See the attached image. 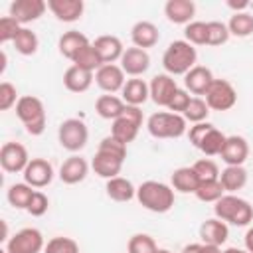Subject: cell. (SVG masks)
I'll return each mask as SVG.
<instances>
[{
	"label": "cell",
	"mask_w": 253,
	"mask_h": 253,
	"mask_svg": "<svg viewBox=\"0 0 253 253\" xmlns=\"http://www.w3.org/2000/svg\"><path fill=\"white\" fill-rule=\"evenodd\" d=\"M204 99L211 111H229L237 103V91L227 79H213Z\"/></svg>",
	"instance_id": "9c48e42d"
},
{
	"label": "cell",
	"mask_w": 253,
	"mask_h": 253,
	"mask_svg": "<svg viewBox=\"0 0 253 253\" xmlns=\"http://www.w3.org/2000/svg\"><path fill=\"white\" fill-rule=\"evenodd\" d=\"M22 28H24V26H20L12 16H4V18H0V43L14 42Z\"/></svg>",
	"instance_id": "ee69618b"
},
{
	"label": "cell",
	"mask_w": 253,
	"mask_h": 253,
	"mask_svg": "<svg viewBox=\"0 0 253 253\" xmlns=\"http://www.w3.org/2000/svg\"><path fill=\"white\" fill-rule=\"evenodd\" d=\"M95 83L99 85L101 91L113 95L117 91H123L126 79H125V71L121 69V65L117 63H105L95 71Z\"/></svg>",
	"instance_id": "4fadbf2b"
},
{
	"label": "cell",
	"mask_w": 253,
	"mask_h": 253,
	"mask_svg": "<svg viewBox=\"0 0 253 253\" xmlns=\"http://www.w3.org/2000/svg\"><path fill=\"white\" fill-rule=\"evenodd\" d=\"M136 200L152 213H166L174 206V188L158 180H146L136 188Z\"/></svg>",
	"instance_id": "6da1fadb"
},
{
	"label": "cell",
	"mask_w": 253,
	"mask_h": 253,
	"mask_svg": "<svg viewBox=\"0 0 253 253\" xmlns=\"http://www.w3.org/2000/svg\"><path fill=\"white\" fill-rule=\"evenodd\" d=\"M158 245L148 233H134L126 241V253H156Z\"/></svg>",
	"instance_id": "ab89813d"
},
{
	"label": "cell",
	"mask_w": 253,
	"mask_h": 253,
	"mask_svg": "<svg viewBox=\"0 0 253 253\" xmlns=\"http://www.w3.org/2000/svg\"><path fill=\"white\" fill-rule=\"evenodd\" d=\"M156 253H172V251H168V249H162V247H158V249H156Z\"/></svg>",
	"instance_id": "11a10c76"
},
{
	"label": "cell",
	"mask_w": 253,
	"mask_h": 253,
	"mask_svg": "<svg viewBox=\"0 0 253 253\" xmlns=\"http://www.w3.org/2000/svg\"><path fill=\"white\" fill-rule=\"evenodd\" d=\"M87 174H89V162L83 156H77V154H71L59 166V180L67 186L83 182L87 178Z\"/></svg>",
	"instance_id": "2e32d148"
},
{
	"label": "cell",
	"mask_w": 253,
	"mask_h": 253,
	"mask_svg": "<svg viewBox=\"0 0 253 253\" xmlns=\"http://www.w3.org/2000/svg\"><path fill=\"white\" fill-rule=\"evenodd\" d=\"M105 192L113 202H130L132 198H136V188L128 178L117 176L107 180L105 184Z\"/></svg>",
	"instance_id": "f1b7e54d"
},
{
	"label": "cell",
	"mask_w": 253,
	"mask_h": 253,
	"mask_svg": "<svg viewBox=\"0 0 253 253\" xmlns=\"http://www.w3.org/2000/svg\"><path fill=\"white\" fill-rule=\"evenodd\" d=\"M18 89L10 81L0 83V111H10L18 103Z\"/></svg>",
	"instance_id": "f6af8a7d"
},
{
	"label": "cell",
	"mask_w": 253,
	"mask_h": 253,
	"mask_svg": "<svg viewBox=\"0 0 253 253\" xmlns=\"http://www.w3.org/2000/svg\"><path fill=\"white\" fill-rule=\"evenodd\" d=\"M47 10V2L43 0H14L10 4L8 16H12L20 26L26 28V24H32L40 20Z\"/></svg>",
	"instance_id": "8fae6325"
},
{
	"label": "cell",
	"mask_w": 253,
	"mask_h": 253,
	"mask_svg": "<svg viewBox=\"0 0 253 253\" xmlns=\"http://www.w3.org/2000/svg\"><path fill=\"white\" fill-rule=\"evenodd\" d=\"M225 138H227V136H225L219 128L211 126V128L208 130V134L202 138V142H200L198 150H202L206 156H219V154H221V150H223Z\"/></svg>",
	"instance_id": "d6a6232c"
},
{
	"label": "cell",
	"mask_w": 253,
	"mask_h": 253,
	"mask_svg": "<svg viewBox=\"0 0 253 253\" xmlns=\"http://www.w3.org/2000/svg\"><path fill=\"white\" fill-rule=\"evenodd\" d=\"M16 117L26 126L28 134H32V136L43 134L45 125H47V117H45V107H43L40 97L22 95L16 103Z\"/></svg>",
	"instance_id": "277c9868"
},
{
	"label": "cell",
	"mask_w": 253,
	"mask_h": 253,
	"mask_svg": "<svg viewBox=\"0 0 253 253\" xmlns=\"http://www.w3.org/2000/svg\"><path fill=\"white\" fill-rule=\"evenodd\" d=\"M30 160L32 158H30L26 146L20 142H4L0 148V166L4 172H10V174L24 172L26 166L30 164Z\"/></svg>",
	"instance_id": "30bf717a"
},
{
	"label": "cell",
	"mask_w": 253,
	"mask_h": 253,
	"mask_svg": "<svg viewBox=\"0 0 253 253\" xmlns=\"http://www.w3.org/2000/svg\"><path fill=\"white\" fill-rule=\"evenodd\" d=\"M125 107H126V103L123 101V97L109 95V93L97 97V101H95V111H97V115H99L101 119L111 121V123L117 121V119L123 115Z\"/></svg>",
	"instance_id": "4316f807"
},
{
	"label": "cell",
	"mask_w": 253,
	"mask_h": 253,
	"mask_svg": "<svg viewBox=\"0 0 253 253\" xmlns=\"http://www.w3.org/2000/svg\"><path fill=\"white\" fill-rule=\"evenodd\" d=\"M142 121H144V115L140 111V107H132V105H126L123 115L113 121L111 125V136L117 138L119 142L123 144H128L136 138L140 126H142Z\"/></svg>",
	"instance_id": "8992f818"
},
{
	"label": "cell",
	"mask_w": 253,
	"mask_h": 253,
	"mask_svg": "<svg viewBox=\"0 0 253 253\" xmlns=\"http://www.w3.org/2000/svg\"><path fill=\"white\" fill-rule=\"evenodd\" d=\"M208 115H210V107H208L206 99H202V97H192V101H190V105H188V109L184 111L182 117H184L188 123L198 125V123L208 121Z\"/></svg>",
	"instance_id": "74e56055"
},
{
	"label": "cell",
	"mask_w": 253,
	"mask_h": 253,
	"mask_svg": "<svg viewBox=\"0 0 253 253\" xmlns=\"http://www.w3.org/2000/svg\"><path fill=\"white\" fill-rule=\"evenodd\" d=\"M71 63L77 65V67H81V69H87V71H91V73H95V71L103 65L101 57L97 55V51H95V47H93V42L87 43L85 47H81V49L75 53V57L71 59Z\"/></svg>",
	"instance_id": "836d02e7"
},
{
	"label": "cell",
	"mask_w": 253,
	"mask_h": 253,
	"mask_svg": "<svg viewBox=\"0 0 253 253\" xmlns=\"http://www.w3.org/2000/svg\"><path fill=\"white\" fill-rule=\"evenodd\" d=\"M170 184L180 194H196V190L200 186V178L192 166H182V168H176L172 172Z\"/></svg>",
	"instance_id": "83f0119b"
},
{
	"label": "cell",
	"mask_w": 253,
	"mask_h": 253,
	"mask_svg": "<svg viewBox=\"0 0 253 253\" xmlns=\"http://www.w3.org/2000/svg\"><path fill=\"white\" fill-rule=\"evenodd\" d=\"M213 125L211 123H208V121H204V123H198V125H192L190 128H188V138H190V142H192V146H200V142H202V138L208 134V130L211 128Z\"/></svg>",
	"instance_id": "681fc988"
},
{
	"label": "cell",
	"mask_w": 253,
	"mask_h": 253,
	"mask_svg": "<svg viewBox=\"0 0 253 253\" xmlns=\"http://www.w3.org/2000/svg\"><path fill=\"white\" fill-rule=\"evenodd\" d=\"M198 253H223L221 247L217 245H208V243H200V251Z\"/></svg>",
	"instance_id": "816d5d0a"
},
{
	"label": "cell",
	"mask_w": 253,
	"mask_h": 253,
	"mask_svg": "<svg viewBox=\"0 0 253 253\" xmlns=\"http://www.w3.org/2000/svg\"><path fill=\"white\" fill-rule=\"evenodd\" d=\"M243 241H245V249H247L249 253H253V225H251V227L245 231Z\"/></svg>",
	"instance_id": "f907efd6"
},
{
	"label": "cell",
	"mask_w": 253,
	"mask_h": 253,
	"mask_svg": "<svg viewBox=\"0 0 253 253\" xmlns=\"http://www.w3.org/2000/svg\"><path fill=\"white\" fill-rule=\"evenodd\" d=\"M164 16L172 24L188 26L196 16V4L192 0H168L164 4Z\"/></svg>",
	"instance_id": "cb8c5ba5"
},
{
	"label": "cell",
	"mask_w": 253,
	"mask_h": 253,
	"mask_svg": "<svg viewBox=\"0 0 253 253\" xmlns=\"http://www.w3.org/2000/svg\"><path fill=\"white\" fill-rule=\"evenodd\" d=\"M93 47H95L97 55L101 57L103 65H105V63L121 61V57H123V53H125V45H123V42H121L117 36H111V34L99 36V38L93 42Z\"/></svg>",
	"instance_id": "ffe728a7"
},
{
	"label": "cell",
	"mask_w": 253,
	"mask_h": 253,
	"mask_svg": "<svg viewBox=\"0 0 253 253\" xmlns=\"http://www.w3.org/2000/svg\"><path fill=\"white\" fill-rule=\"evenodd\" d=\"M158 40H160V32L148 20H140L130 28V42L134 47L148 49V47H154L158 43Z\"/></svg>",
	"instance_id": "7402d4cb"
},
{
	"label": "cell",
	"mask_w": 253,
	"mask_h": 253,
	"mask_svg": "<svg viewBox=\"0 0 253 253\" xmlns=\"http://www.w3.org/2000/svg\"><path fill=\"white\" fill-rule=\"evenodd\" d=\"M34 188L32 186H28L26 182H20V184H12L10 188H8V192H6V200H8V204L12 206V208H16V210H26L28 208V204H30V200H32V196H34Z\"/></svg>",
	"instance_id": "1f68e13d"
},
{
	"label": "cell",
	"mask_w": 253,
	"mask_h": 253,
	"mask_svg": "<svg viewBox=\"0 0 253 253\" xmlns=\"http://www.w3.org/2000/svg\"><path fill=\"white\" fill-rule=\"evenodd\" d=\"M57 140L67 152H79L89 140V128L81 119H65L57 128Z\"/></svg>",
	"instance_id": "52a82bcc"
},
{
	"label": "cell",
	"mask_w": 253,
	"mask_h": 253,
	"mask_svg": "<svg viewBox=\"0 0 253 253\" xmlns=\"http://www.w3.org/2000/svg\"><path fill=\"white\" fill-rule=\"evenodd\" d=\"M223 194H225V190H223L221 182H219V180H210V182H200V186H198V190H196L194 196H196L200 202L215 204Z\"/></svg>",
	"instance_id": "8d00e7d4"
},
{
	"label": "cell",
	"mask_w": 253,
	"mask_h": 253,
	"mask_svg": "<svg viewBox=\"0 0 253 253\" xmlns=\"http://www.w3.org/2000/svg\"><path fill=\"white\" fill-rule=\"evenodd\" d=\"M45 241L38 227H22L4 245L6 253H42Z\"/></svg>",
	"instance_id": "ba28073f"
},
{
	"label": "cell",
	"mask_w": 253,
	"mask_h": 253,
	"mask_svg": "<svg viewBox=\"0 0 253 253\" xmlns=\"http://www.w3.org/2000/svg\"><path fill=\"white\" fill-rule=\"evenodd\" d=\"M213 213L217 219L237 227H245L253 221V206L235 194H223L213 204Z\"/></svg>",
	"instance_id": "3957f363"
},
{
	"label": "cell",
	"mask_w": 253,
	"mask_h": 253,
	"mask_svg": "<svg viewBox=\"0 0 253 253\" xmlns=\"http://www.w3.org/2000/svg\"><path fill=\"white\" fill-rule=\"evenodd\" d=\"M123 164H125L123 158H119L115 154H109V152H103V150H97L93 160H91L93 172L99 178H105V180L117 178L121 174V170H123Z\"/></svg>",
	"instance_id": "d6986e66"
},
{
	"label": "cell",
	"mask_w": 253,
	"mask_h": 253,
	"mask_svg": "<svg viewBox=\"0 0 253 253\" xmlns=\"http://www.w3.org/2000/svg\"><path fill=\"white\" fill-rule=\"evenodd\" d=\"M43 253H79V243L73 237L57 235L45 243Z\"/></svg>",
	"instance_id": "60d3db41"
},
{
	"label": "cell",
	"mask_w": 253,
	"mask_h": 253,
	"mask_svg": "<svg viewBox=\"0 0 253 253\" xmlns=\"http://www.w3.org/2000/svg\"><path fill=\"white\" fill-rule=\"evenodd\" d=\"M184 38L192 45H208V22L192 20L184 28Z\"/></svg>",
	"instance_id": "f35d334b"
},
{
	"label": "cell",
	"mask_w": 253,
	"mask_h": 253,
	"mask_svg": "<svg viewBox=\"0 0 253 253\" xmlns=\"http://www.w3.org/2000/svg\"><path fill=\"white\" fill-rule=\"evenodd\" d=\"M121 95H123V101H125L126 105L140 107V105H144V103L150 99V87H148V83H146L144 79H140V77H130V79H126V83H125Z\"/></svg>",
	"instance_id": "d4e9b609"
},
{
	"label": "cell",
	"mask_w": 253,
	"mask_h": 253,
	"mask_svg": "<svg viewBox=\"0 0 253 253\" xmlns=\"http://www.w3.org/2000/svg\"><path fill=\"white\" fill-rule=\"evenodd\" d=\"M219 156L225 162V166H243V162L249 156V144L243 136L231 134L225 138V144Z\"/></svg>",
	"instance_id": "ac0fdd59"
},
{
	"label": "cell",
	"mask_w": 253,
	"mask_h": 253,
	"mask_svg": "<svg viewBox=\"0 0 253 253\" xmlns=\"http://www.w3.org/2000/svg\"><path fill=\"white\" fill-rule=\"evenodd\" d=\"M200 251V243H190V245H186L180 253H198Z\"/></svg>",
	"instance_id": "f5cc1de1"
},
{
	"label": "cell",
	"mask_w": 253,
	"mask_h": 253,
	"mask_svg": "<svg viewBox=\"0 0 253 253\" xmlns=\"http://www.w3.org/2000/svg\"><path fill=\"white\" fill-rule=\"evenodd\" d=\"M150 87V99L158 105V107H168L174 93L178 91V85H176V79L168 73H158L150 79L148 83Z\"/></svg>",
	"instance_id": "5bb4252c"
},
{
	"label": "cell",
	"mask_w": 253,
	"mask_h": 253,
	"mask_svg": "<svg viewBox=\"0 0 253 253\" xmlns=\"http://www.w3.org/2000/svg\"><path fill=\"white\" fill-rule=\"evenodd\" d=\"M47 208H49V198L42 190H36L32 200H30V204H28V208H26V211L32 217H42L47 211Z\"/></svg>",
	"instance_id": "bcb514c9"
},
{
	"label": "cell",
	"mask_w": 253,
	"mask_h": 253,
	"mask_svg": "<svg viewBox=\"0 0 253 253\" xmlns=\"http://www.w3.org/2000/svg\"><path fill=\"white\" fill-rule=\"evenodd\" d=\"M97 150H103V152H109V154H115V156H119V158H126V144H123V142H119L117 138H113L111 134L109 136H105V138H101V142H99V148Z\"/></svg>",
	"instance_id": "7dc6e473"
},
{
	"label": "cell",
	"mask_w": 253,
	"mask_h": 253,
	"mask_svg": "<svg viewBox=\"0 0 253 253\" xmlns=\"http://www.w3.org/2000/svg\"><path fill=\"white\" fill-rule=\"evenodd\" d=\"M227 237H229V227H227L225 221H221L217 217H208L200 225V239H202V243L221 247L227 241Z\"/></svg>",
	"instance_id": "603a6c76"
},
{
	"label": "cell",
	"mask_w": 253,
	"mask_h": 253,
	"mask_svg": "<svg viewBox=\"0 0 253 253\" xmlns=\"http://www.w3.org/2000/svg\"><path fill=\"white\" fill-rule=\"evenodd\" d=\"M229 28L227 24L219 22V20H211L208 22V45L211 47H217V45H223L227 40H229Z\"/></svg>",
	"instance_id": "b9f144b4"
},
{
	"label": "cell",
	"mask_w": 253,
	"mask_h": 253,
	"mask_svg": "<svg viewBox=\"0 0 253 253\" xmlns=\"http://www.w3.org/2000/svg\"><path fill=\"white\" fill-rule=\"evenodd\" d=\"M227 28H229V34L235 36V38L251 36L253 34V14H249V12L233 14L227 22Z\"/></svg>",
	"instance_id": "e575fe53"
},
{
	"label": "cell",
	"mask_w": 253,
	"mask_h": 253,
	"mask_svg": "<svg viewBox=\"0 0 253 253\" xmlns=\"http://www.w3.org/2000/svg\"><path fill=\"white\" fill-rule=\"evenodd\" d=\"M22 174H24V182L28 186H32L34 190H40V188H45V186L51 184L53 166L45 158H32Z\"/></svg>",
	"instance_id": "7c38bea8"
},
{
	"label": "cell",
	"mask_w": 253,
	"mask_h": 253,
	"mask_svg": "<svg viewBox=\"0 0 253 253\" xmlns=\"http://www.w3.org/2000/svg\"><path fill=\"white\" fill-rule=\"evenodd\" d=\"M188 121L182 115L170 111H158L148 117L146 130L154 138H180L188 132Z\"/></svg>",
	"instance_id": "5b68a950"
},
{
	"label": "cell",
	"mask_w": 253,
	"mask_h": 253,
	"mask_svg": "<svg viewBox=\"0 0 253 253\" xmlns=\"http://www.w3.org/2000/svg\"><path fill=\"white\" fill-rule=\"evenodd\" d=\"M95 81V73L87 71V69H81L77 65H71L65 69L63 73V85L67 91L71 93H85Z\"/></svg>",
	"instance_id": "484cf974"
},
{
	"label": "cell",
	"mask_w": 253,
	"mask_h": 253,
	"mask_svg": "<svg viewBox=\"0 0 253 253\" xmlns=\"http://www.w3.org/2000/svg\"><path fill=\"white\" fill-rule=\"evenodd\" d=\"M198 51L196 45L188 43L186 40H174L162 53V67L168 75H186L192 67H196Z\"/></svg>",
	"instance_id": "7a4b0ae2"
},
{
	"label": "cell",
	"mask_w": 253,
	"mask_h": 253,
	"mask_svg": "<svg viewBox=\"0 0 253 253\" xmlns=\"http://www.w3.org/2000/svg\"><path fill=\"white\" fill-rule=\"evenodd\" d=\"M150 67V55L146 49L140 47H126L123 57H121V69L125 71V75L130 77H140L142 73H146Z\"/></svg>",
	"instance_id": "9a60e30c"
},
{
	"label": "cell",
	"mask_w": 253,
	"mask_h": 253,
	"mask_svg": "<svg viewBox=\"0 0 253 253\" xmlns=\"http://www.w3.org/2000/svg\"><path fill=\"white\" fill-rule=\"evenodd\" d=\"M87 43H91V42H89V38H87L83 32L69 30V32H65V34L59 38L57 47H59V53L71 61V59L75 57V53H77L81 47H85Z\"/></svg>",
	"instance_id": "f546056e"
},
{
	"label": "cell",
	"mask_w": 253,
	"mask_h": 253,
	"mask_svg": "<svg viewBox=\"0 0 253 253\" xmlns=\"http://www.w3.org/2000/svg\"><path fill=\"white\" fill-rule=\"evenodd\" d=\"M223 253H249L247 249H237V247H227Z\"/></svg>",
	"instance_id": "db71d44e"
},
{
	"label": "cell",
	"mask_w": 253,
	"mask_h": 253,
	"mask_svg": "<svg viewBox=\"0 0 253 253\" xmlns=\"http://www.w3.org/2000/svg\"><path fill=\"white\" fill-rule=\"evenodd\" d=\"M213 79H215V77H213V73H211L210 67H206V65H196V67H192V69L184 75V87H186V91H190L192 95L202 97V95H206L208 89L211 87Z\"/></svg>",
	"instance_id": "e0dca14e"
},
{
	"label": "cell",
	"mask_w": 253,
	"mask_h": 253,
	"mask_svg": "<svg viewBox=\"0 0 253 253\" xmlns=\"http://www.w3.org/2000/svg\"><path fill=\"white\" fill-rule=\"evenodd\" d=\"M47 10L59 22L71 24L83 16L85 4H83V0H47Z\"/></svg>",
	"instance_id": "44dd1931"
},
{
	"label": "cell",
	"mask_w": 253,
	"mask_h": 253,
	"mask_svg": "<svg viewBox=\"0 0 253 253\" xmlns=\"http://www.w3.org/2000/svg\"><path fill=\"white\" fill-rule=\"evenodd\" d=\"M194 172L198 174L200 182H210V180H219V166L211 160V158H202L198 162H194Z\"/></svg>",
	"instance_id": "7bdbcfd3"
},
{
	"label": "cell",
	"mask_w": 253,
	"mask_h": 253,
	"mask_svg": "<svg viewBox=\"0 0 253 253\" xmlns=\"http://www.w3.org/2000/svg\"><path fill=\"white\" fill-rule=\"evenodd\" d=\"M219 182L227 194H235L247 184V170L243 166H225L219 174Z\"/></svg>",
	"instance_id": "4dcf8cb0"
},
{
	"label": "cell",
	"mask_w": 253,
	"mask_h": 253,
	"mask_svg": "<svg viewBox=\"0 0 253 253\" xmlns=\"http://www.w3.org/2000/svg\"><path fill=\"white\" fill-rule=\"evenodd\" d=\"M190 101H192V97L188 95V91L178 87V91L174 93V97H172V101H170V105H168L166 109H168L170 113H176V115H184V111L188 109Z\"/></svg>",
	"instance_id": "c3c4849f"
},
{
	"label": "cell",
	"mask_w": 253,
	"mask_h": 253,
	"mask_svg": "<svg viewBox=\"0 0 253 253\" xmlns=\"http://www.w3.org/2000/svg\"><path fill=\"white\" fill-rule=\"evenodd\" d=\"M12 43L20 55H34L40 47V40H38L36 32H32L30 28H22Z\"/></svg>",
	"instance_id": "d590c367"
}]
</instances>
